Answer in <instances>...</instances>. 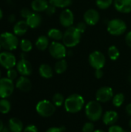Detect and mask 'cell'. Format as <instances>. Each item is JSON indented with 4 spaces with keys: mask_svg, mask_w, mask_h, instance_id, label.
<instances>
[{
    "mask_svg": "<svg viewBox=\"0 0 131 132\" xmlns=\"http://www.w3.org/2000/svg\"><path fill=\"white\" fill-rule=\"evenodd\" d=\"M126 113L127 114V115L131 116V104H128L127 106H126Z\"/></svg>",
    "mask_w": 131,
    "mask_h": 132,
    "instance_id": "cell-44",
    "label": "cell"
},
{
    "mask_svg": "<svg viewBox=\"0 0 131 132\" xmlns=\"http://www.w3.org/2000/svg\"><path fill=\"white\" fill-rule=\"evenodd\" d=\"M52 102L53 103V104L56 107H61L63 104H64V102H65V99H64L63 95L60 93L55 94L53 97Z\"/></svg>",
    "mask_w": 131,
    "mask_h": 132,
    "instance_id": "cell-31",
    "label": "cell"
},
{
    "mask_svg": "<svg viewBox=\"0 0 131 132\" xmlns=\"http://www.w3.org/2000/svg\"><path fill=\"white\" fill-rule=\"evenodd\" d=\"M1 132H12L10 131V129H9V128H7V127H5L4 128H3V130Z\"/></svg>",
    "mask_w": 131,
    "mask_h": 132,
    "instance_id": "cell-46",
    "label": "cell"
},
{
    "mask_svg": "<svg viewBox=\"0 0 131 132\" xmlns=\"http://www.w3.org/2000/svg\"><path fill=\"white\" fill-rule=\"evenodd\" d=\"M49 52L50 55L52 56V57L56 60L63 59L66 56V53H67L66 46L63 43H61L56 41H54L49 44Z\"/></svg>",
    "mask_w": 131,
    "mask_h": 132,
    "instance_id": "cell-7",
    "label": "cell"
},
{
    "mask_svg": "<svg viewBox=\"0 0 131 132\" xmlns=\"http://www.w3.org/2000/svg\"><path fill=\"white\" fill-rule=\"evenodd\" d=\"M17 76H18V71L17 70H15L13 68L12 69H9L7 71V77L12 80H14L17 78Z\"/></svg>",
    "mask_w": 131,
    "mask_h": 132,
    "instance_id": "cell-34",
    "label": "cell"
},
{
    "mask_svg": "<svg viewBox=\"0 0 131 132\" xmlns=\"http://www.w3.org/2000/svg\"><path fill=\"white\" fill-rule=\"evenodd\" d=\"M14 83L13 80L8 77L0 78V97L5 99L10 97L14 91Z\"/></svg>",
    "mask_w": 131,
    "mask_h": 132,
    "instance_id": "cell-8",
    "label": "cell"
},
{
    "mask_svg": "<svg viewBox=\"0 0 131 132\" xmlns=\"http://www.w3.org/2000/svg\"><path fill=\"white\" fill-rule=\"evenodd\" d=\"M8 128L12 132H22L23 129L22 122L16 118H12L8 121Z\"/></svg>",
    "mask_w": 131,
    "mask_h": 132,
    "instance_id": "cell-21",
    "label": "cell"
},
{
    "mask_svg": "<svg viewBox=\"0 0 131 132\" xmlns=\"http://www.w3.org/2000/svg\"><path fill=\"white\" fill-rule=\"evenodd\" d=\"M21 59H26V53L22 52L21 53Z\"/></svg>",
    "mask_w": 131,
    "mask_h": 132,
    "instance_id": "cell-47",
    "label": "cell"
},
{
    "mask_svg": "<svg viewBox=\"0 0 131 132\" xmlns=\"http://www.w3.org/2000/svg\"><path fill=\"white\" fill-rule=\"evenodd\" d=\"M16 70L22 76H29L32 72V67L30 62L26 59H21L16 63Z\"/></svg>",
    "mask_w": 131,
    "mask_h": 132,
    "instance_id": "cell-13",
    "label": "cell"
},
{
    "mask_svg": "<svg viewBox=\"0 0 131 132\" xmlns=\"http://www.w3.org/2000/svg\"><path fill=\"white\" fill-rule=\"evenodd\" d=\"M0 65L6 70L12 69L16 66V58L10 51L2 52L0 53Z\"/></svg>",
    "mask_w": 131,
    "mask_h": 132,
    "instance_id": "cell-10",
    "label": "cell"
},
{
    "mask_svg": "<svg viewBox=\"0 0 131 132\" xmlns=\"http://www.w3.org/2000/svg\"><path fill=\"white\" fill-rule=\"evenodd\" d=\"M130 74H131V69H130Z\"/></svg>",
    "mask_w": 131,
    "mask_h": 132,
    "instance_id": "cell-55",
    "label": "cell"
},
{
    "mask_svg": "<svg viewBox=\"0 0 131 132\" xmlns=\"http://www.w3.org/2000/svg\"><path fill=\"white\" fill-rule=\"evenodd\" d=\"M48 37L52 39H53V40H55V41H59V40L63 39V32L59 29L53 28V29L49 30V32H48Z\"/></svg>",
    "mask_w": 131,
    "mask_h": 132,
    "instance_id": "cell-25",
    "label": "cell"
},
{
    "mask_svg": "<svg viewBox=\"0 0 131 132\" xmlns=\"http://www.w3.org/2000/svg\"><path fill=\"white\" fill-rule=\"evenodd\" d=\"M11 110V104L6 99L0 100V113L5 114H8Z\"/></svg>",
    "mask_w": 131,
    "mask_h": 132,
    "instance_id": "cell-29",
    "label": "cell"
},
{
    "mask_svg": "<svg viewBox=\"0 0 131 132\" xmlns=\"http://www.w3.org/2000/svg\"><path fill=\"white\" fill-rule=\"evenodd\" d=\"M126 132H131V131H126Z\"/></svg>",
    "mask_w": 131,
    "mask_h": 132,
    "instance_id": "cell-54",
    "label": "cell"
},
{
    "mask_svg": "<svg viewBox=\"0 0 131 132\" xmlns=\"http://www.w3.org/2000/svg\"><path fill=\"white\" fill-rule=\"evenodd\" d=\"M85 113L87 118L95 122L99 121L103 116V108L100 103L97 101H90L85 106Z\"/></svg>",
    "mask_w": 131,
    "mask_h": 132,
    "instance_id": "cell-3",
    "label": "cell"
},
{
    "mask_svg": "<svg viewBox=\"0 0 131 132\" xmlns=\"http://www.w3.org/2000/svg\"><path fill=\"white\" fill-rule=\"evenodd\" d=\"M49 3L46 0H33L31 3V8L36 12H44L49 6Z\"/></svg>",
    "mask_w": 131,
    "mask_h": 132,
    "instance_id": "cell-20",
    "label": "cell"
},
{
    "mask_svg": "<svg viewBox=\"0 0 131 132\" xmlns=\"http://www.w3.org/2000/svg\"><path fill=\"white\" fill-rule=\"evenodd\" d=\"M23 132H38V128L34 125H29L24 128Z\"/></svg>",
    "mask_w": 131,
    "mask_h": 132,
    "instance_id": "cell-39",
    "label": "cell"
},
{
    "mask_svg": "<svg viewBox=\"0 0 131 132\" xmlns=\"http://www.w3.org/2000/svg\"><path fill=\"white\" fill-rule=\"evenodd\" d=\"M128 80H129V82L131 84V74L129 76V78H128Z\"/></svg>",
    "mask_w": 131,
    "mask_h": 132,
    "instance_id": "cell-50",
    "label": "cell"
},
{
    "mask_svg": "<svg viewBox=\"0 0 131 132\" xmlns=\"http://www.w3.org/2000/svg\"><path fill=\"white\" fill-rule=\"evenodd\" d=\"M129 125H130V128H131V119H130V122H129Z\"/></svg>",
    "mask_w": 131,
    "mask_h": 132,
    "instance_id": "cell-51",
    "label": "cell"
},
{
    "mask_svg": "<svg viewBox=\"0 0 131 132\" xmlns=\"http://www.w3.org/2000/svg\"><path fill=\"white\" fill-rule=\"evenodd\" d=\"M89 63L95 70L102 69L106 64V57L100 51H93L89 56Z\"/></svg>",
    "mask_w": 131,
    "mask_h": 132,
    "instance_id": "cell-9",
    "label": "cell"
},
{
    "mask_svg": "<svg viewBox=\"0 0 131 132\" xmlns=\"http://www.w3.org/2000/svg\"><path fill=\"white\" fill-rule=\"evenodd\" d=\"M84 104L85 101L82 95L78 94H73L65 100L64 108L68 113L76 114L83 109Z\"/></svg>",
    "mask_w": 131,
    "mask_h": 132,
    "instance_id": "cell-1",
    "label": "cell"
},
{
    "mask_svg": "<svg viewBox=\"0 0 131 132\" xmlns=\"http://www.w3.org/2000/svg\"><path fill=\"white\" fill-rule=\"evenodd\" d=\"M17 36L14 33L5 32L0 35V45L2 48L6 50L7 51H12L15 50L19 43L16 37Z\"/></svg>",
    "mask_w": 131,
    "mask_h": 132,
    "instance_id": "cell-4",
    "label": "cell"
},
{
    "mask_svg": "<svg viewBox=\"0 0 131 132\" xmlns=\"http://www.w3.org/2000/svg\"><path fill=\"white\" fill-rule=\"evenodd\" d=\"M113 91L110 87H102L96 93V99L100 103H106L112 100Z\"/></svg>",
    "mask_w": 131,
    "mask_h": 132,
    "instance_id": "cell-11",
    "label": "cell"
},
{
    "mask_svg": "<svg viewBox=\"0 0 131 132\" xmlns=\"http://www.w3.org/2000/svg\"><path fill=\"white\" fill-rule=\"evenodd\" d=\"M32 87V85L30 80L25 76H21L17 80L16 84H15V87L23 92H28L31 90Z\"/></svg>",
    "mask_w": 131,
    "mask_h": 132,
    "instance_id": "cell-16",
    "label": "cell"
},
{
    "mask_svg": "<svg viewBox=\"0 0 131 132\" xmlns=\"http://www.w3.org/2000/svg\"><path fill=\"white\" fill-rule=\"evenodd\" d=\"M94 132H105L104 131H103V130H100V129H98V130H95Z\"/></svg>",
    "mask_w": 131,
    "mask_h": 132,
    "instance_id": "cell-49",
    "label": "cell"
},
{
    "mask_svg": "<svg viewBox=\"0 0 131 132\" xmlns=\"http://www.w3.org/2000/svg\"><path fill=\"white\" fill-rule=\"evenodd\" d=\"M67 62L64 59L58 60V61L55 63L54 66V70L56 73L58 74H62L66 70H67Z\"/></svg>",
    "mask_w": 131,
    "mask_h": 132,
    "instance_id": "cell-24",
    "label": "cell"
},
{
    "mask_svg": "<svg viewBox=\"0 0 131 132\" xmlns=\"http://www.w3.org/2000/svg\"><path fill=\"white\" fill-rule=\"evenodd\" d=\"M1 50H2V46H1V45H0V53H1Z\"/></svg>",
    "mask_w": 131,
    "mask_h": 132,
    "instance_id": "cell-52",
    "label": "cell"
},
{
    "mask_svg": "<svg viewBox=\"0 0 131 132\" xmlns=\"http://www.w3.org/2000/svg\"><path fill=\"white\" fill-rule=\"evenodd\" d=\"M28 26L29 28L32 29H35L37 28L38 26H39L42 23V16L36 12H32L26 19H25Z\"/></svg>",
    "mask_w": 131,
    "mask_h": 132,
    "instance_id": "cell-18",
    "label": "cell"
},
{
    "mask_svg": "<svg viewBox=\"0 0 131 132\" xmlns=\"http://www.w3.org/2000/svg\"><path fill=\"white\" fill-rule=\"evenodd\" d=\"M36 46L38 50L41 51L46 50L49 46V38L46 36H40L36 41Z\"/></svg>",
    "mask_w": 131,
    "mask_h": 132,
    "instance_id": "cell-23",
    "label": "cell"
},
{
    "mask_svg": "<svg viewBox=\"0 0 131 132\" xmlns=\"http://www.w3.org/2000/svg\"><path fill=\"white\" fill-rule=\"evenodd\" d=\"M119 119V115L115 111H108L103 115V122L107 126L115 125Z\"/></svg>",
    "mask_w": 131,
    "mask_h": 132,
    "instance_id": "cell-17",
    "label": "cell"
},
{
    "mask_svg": "<svg viewBox=\"0 0 131 132\" xmlns=\"http://www.w3.org/2000/svg\"><path fill=\"white\" fill-rule=\"evenodd\" d=\"M81 32L76 26H70L63 33V43L66 47L72 48L78 45L81 39Z\"/></svg>",
    "mask_w": 131,
    "mask_h": 132,
    "instance_id": "cell-2",
    "label": "cell"
},
{
    "mask_svg": "<svg viewBox=\"0 0 131 132\" xmlns=\"http://www.w3.org/2000/svg\"><path fill=\"white\" fill-rule=\"evenodd\" d=\"M108 132H126L124 129L123 128H121L120 126L119 125H111L110 126L109 129H108Z\"/></svg>",
    "mask_w": 131,
    "mask_h": 132,
    "instance_id": "cell-36",
    "label": "cell"
},
{
    "mask_svg": "<svg viewBox=\"0 0 131 132\" xmlns=\"http://www.w3.org/2000/svg\"><path fill=\"white\" fill-rule=\"evenodd\" d=\"M73 0H49L50 5L56 8H66L71 5Z\"/></svg>",
    "mask_w": 131,
    "mask_h": 132,
    "instance_id": "cell-26",
    "label": "cell"
},
{
    "mask_svg": "<svg viewBox=\"0 0 131 132\" xmlns=\"http://www.w3.org/2000/svg\"><path fill=\"white\" fill-rule=\"evenodd\" d=\"M19 46H20V49L22 50V51L25 52V53H29L32 50V42L26 39H23L20 41Z\"/></svg>",
    "mask_w": 131,
    "mask_h": 132,
    "instance_id": "cell-27",
    "label": "cell"
},
{
    "mask_svg": "<svg viewBox=\"0 0 131 132\" xmlns=\"http://www.w3.org/2000/svg\"><path fill=\"white\" fill-rule=\"evenodd\" d=\"M56 7H55L54 5L49 4L45 12H46V14L47 15H53L56 12Z\"/></svg>",
    "mask_w": 131,
    "mask_h": 132,
    "instance_id": "cell-38",
    "label": "cell"
},
{
    "mask_svg": "<svg viewBox=\"0 0 131 132\" xmlns=\"http://www.w3.org/2000/svg\"><path fill=\"white\" fill-rule=\"evenodd\" d=\"M39 73L40 76L45 79H49L53 76V68L46 63L41 64L39 68Z\"/></svg>",
    "mask_w": 131,
    "mask_h": 132,
    "instance_id": "cell-22",
    "label": "cell"
},
{
    "mask_svg": "<svg viewBox=\"0 0 131 132\" xmlns=\"http://www.w3.org/2000/svg\"><path fill=\"white\" fill-rule=\"evenodd\" d=\"M0 78H1V71H0Z\"/></svg>",
    "mask_w": 131,
    "mask_h": 132,
    "instance_id": "cell-53",
    "label": "cell"
},
{
    "mask_svg": "<svg viewBox=\"0 0 131 132\" xmlns=\"http://www.w3.org/2000/svg\"><path fill=\"white\" fill-rule=\"evenodd\" d=\"M115 9L122 13H129L131 12V0H113Z\"/></svg>",
    "mask_w": 131,
    "mask_h": 132,
    "instance_id": "cell-15",
    "label": "cell"
},
{
    "mask_svg": "<svg viewBox=\"0 0 131 132\" xmlns=\"http://www.w3.org/2000/svg\"><path fill=\"white\" fill-rule=\"evenodd\" d=\"M83 19L88 26H95L100 21V13L94 9H90L85 12Z\"/></svg>",
    "mask_w": 131,
    "mask_h": 132,
    "instance_id": "cell-14",
    "label": "cell"
},
{
    "mask_svg": "<svg viewBox=\"0 0 131 132\" xmlns=\"http://www.w3.org/2000/svg\"><path fill=\"white\" fill-rule=\"evenodd\" d=\"M65 131V127L62 126L61 128H50L49 129H47V131L46 132H63Z\"/></svg>",
    "mask_w": 131,
    "mask_h": 132,
    "instance_id": "cell-40",
    "label": "cell"
},
{
    "mask_svg": "<svg viewBox=\"0 0 131 132\" xmlns=\"http://www.w3.org/2000/svg\"><path fill=\"white\" fill-rule=\"evenodd\" d=\"M124 100H125L124 94L122 93H119V94H117L116 95L113 96V97L112 99V102H113V104L114 107L120 108L124 104Z\"/></svg>",
    "mask_w": 131,
    "mask_h": 132,
    "instance_id": "cell-28",
    "label": "cell"
},
{
    "mask_svg": "<svg viewBox=\"0 0 131 132\" xmlns=\"http://www.w3.org/2000/svg\"><path fill=\"white\" fill-rule=\"evenodd\" d=\"M108 56L111 60H117L120 56V51L115 46H111L108 49Z\"/></svg>",
    "mask_w": 131,
    "mask_h": 132,
    "instance_id": "cell-30",
    "label": "cell"
},
{
    "mask_svg": "<svg viewBox=\"0 0 131 132\" xmlns=\"http://www.w3.org/2000/svg\"><path fill=\"white\" fill-rule=\"evenodd\" d=\"M103 71L102 69H97L95 70V77L97 79H101L103 77Z\"/></svg>",
    "mask_w": 131,
    "mask_h": 132,
    "instance_id": "cell-42",
    "label": "cell"
},
{
    "mask_svg": "<svg viewBox=\"0 0 131 132\" xmlns=\"http://www.w3.org/2000/svg\"><path fill=\"white\" fill-rule=\"evenodd\" d=\"M8 22H10V23L14 22L15 21V15L14 14L9 15H8Z\"/></svg>",
    "mask_w": 131,
    "mask_h": 132,
    "instance_id": "cell-43",
    "label": "cell"
},
{
    "mask_svg": "<svg viewBox=\"0 0 131 132\" xmlns=\"http://www.w3.org/2000/svg\"><path fill=\"white\" fill-rule=\"evenodd\" d=\"M4 128H5V127H4V124H3V122L0 120V132L3 130Z\"/></svg>",
    "mask_w": 131,
    "mask_h": 132,
    "instance_id": "cell-45",
    "label": "cell"
},
{
    "mask_svg": "<svg viewBox=\"0 0 131 132\" xmlns=\"http://www.w3.org/2000/svg\"><path fill=\"white\" fill-rule=\"evenodd\" d=\"M29 28V26L25 20H20L17 22L13 26V33L17 36H23L25 34Z\"/></svg>",
    "mask_w": 131,
    "mask_h": 132,
    "instance_id": "cell-19",
    "label": "cell"
},
{
    "mask_svg": "<svg viewBox=\"0 0 131 132\" xmlns=\"http://www.w3.org/2000/svg\"><path fill=\"white\" fill-rule=\"evenodd\" d=\"M36 112L43 118H49L54 114L56 107L53 102L47 100H42L38 102L36 107Z\"/></svg>",
    "mask_w": 131,
    "mask_h": 132,
    "instance_id": "cell-5",
    "label": "cell"
},
{
    "mask_svg": "<svg viewBox=\"0 0 131 132\" xmlns=\"http://www.w3.org/2000/svg\"><path fill=\"white\" fill-rule=\"evenodd\" d=\"M113 0H96L97 6L100 9H107L111 6Z\"/></svg>",
    "mask_w": 131,
    "mask_h": 132,
    "instance_id": "cell-32",
    "label": "cell"
},
{
    "mask_svg": "<svg viewBox=\"0 0 131 132\" xmlns=\"http://www.w3.org/2000/svg\"><path fill=\"white\" fill-rule=\"evenodd\" d=\"M94 124L92 121H89L86 122L83 125V128H82V131L83 132H94Z\"/></svg>",
    "mask_w": 131,
    "mask_h": 132,
    "instance_id": "cell-33",
    "label": "cell"
},
{
    "mask_svg": "<svg viewBox=\"0 0 131 132\" xmlns=\"http://www.w3.org/2000/svg\"><path fill=\"white\" fill-rule=\"evenodd\" d=\"M76 27L77 28V29L81 32V33H83L86 29V27H87V24L85 22H79Z\"/></svg>",
    "mask_w": 131,
    "mask_h": 132,
    "instance_id": "cell-37",
    "label": "cell"
},
{
    "mask_svg": "<svg viewBox=\"0 0 131 132\" xmlns=\"http://www.w3.org/2000/svg\"><path fill=\"white\" fill-rule=\"evenodd\" d=\"M32 13V11H31L29 9H28V8H23V9H21V12H20L21 16H22V18L25 19H26Z\"/></svg>",
    "mask_w": 131,
    "mask_h": 132,
    "instance_id": "cell-35",
    "label": "cell"
},
{
    "mask_svg": "<svg viewBox=\"0 0 131 132\" xmlns=\"http://www.w3.org/2000/svg\"><path fill=\"white\" fill-rule=\"evenodd\" d=\"M127 30L125 22L120 19H113L107 23V31L113 36H121Z\"/></svg>",
    "mask_w": 131,
    "mask_h": 132,
    "instance_id": "cell-6",
    "label": "cell"
},
{
    "mask_svg": "<svg viewBox=\"0 0 131 132\" xmlns=\"http://www.w3.org/2000/svg\"><path fill=\"white\" fill-rule=\"evenodd\" d=\"M2 16H3V13H2V10L0 9V20L2 19Z\"/></svg>",
    "mask_w": 131,
    "mask_h": 132,
    "instance_id": "cell-48",
    "label": "cell"
},
{
    "mask_svg": "<svg viewBox=\"0 0 131 132\" xmlns=\"http://www.w3.org/2000/svg\"><path fill=\"white\" fill-rule=\"evenodd\" d=\"M59 22L63 27L66 28L73 26L74 22V15L73 12L69 9L62 11L59 15Z\"/></svg>",
    "mask_w": 131,
    "mask_h": 132,
    "instance_id": "cell-12",
    "label": "cell"
},
{
    "mask_svg": "<svg viewBox=\"0 0 131 132\" xmlns=\"http://www.w3.org/2000/svg\"><path fill=\"white\" fill-rule=\"evenodd\" d=\"M125 42L127 45L131 48V31L128 32L125 36Z\"/></svg>",
    "mask_w": 131,
    "mask_h": 132,
    "instance_id": "cell-41",
    "label": "cell"
}]
</instances>
